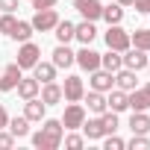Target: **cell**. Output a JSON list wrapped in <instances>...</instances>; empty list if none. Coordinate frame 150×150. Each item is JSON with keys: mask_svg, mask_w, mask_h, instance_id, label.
<instances>
[{"mask_svg": "<svg viewBox=\"0 0 150 150\" xmlns=\"http://www.w3.org/2000/svg\"><path fill=\"white\" fill-rule=\"evenodd\" d=\"M62 135H65V127L62 121H53V118H44V127L33 135V147L38 150H56L62 144Z\"/></svg>", "mask_w": 150, "mask_h": 150, "instance_id": "6da1fadb", "label": "cell"}, {"mask_svg": "<svg viewBox=\"0 0 150 150\" xmlns=\"http://www.w3.org/2000/svg\"><path fill=\"white\" fill-rule=\"evenodd\" d=\"M103 38H106V47L109 50H118V53H124L127 47H132L129 44V33L121 24H109V30L103 33Z\"/></svg>", "mask_w": 150, "mask_h": 150, "instance_id": "7a4b0ae2", "label": "cell"}, {"mask_svg": "<svg viewBox=\"0 0 150 150\" xmlns=\"http://www.w3.org/2000/svg\"><path fill=\"white\" fill-rule=\"evenodd\" d=\"M30 24H33L35 33H50L59 24V15H56V9H35V15H33Z\"/></svg>", "mask_w": 150, "mask_h": 150, "instance_id": "3957f363", "label": "cell"}, {"mask_svg": "<svg viewBox=\"0 0 150 150\" xmlns=\"http://www.w3.org/2000/svg\"><path fill=\"white\" fill-rule=\"evenodd\" d=\"M86 121V106L83 103H68L65 106V115H62V127L65 129H80Z\"/></svg>", "mask_w": 150, "mask_h": 150, "instance_id": "277c9868", "label": "cell"}, {"mask_svg": "<svg viewBox=\"0 0 150 150\" xmlns=\"http://www.w3.org/2000/svg\"><path fill=\"white\" fill-rule=\"evenodd\" d=\"M83 94H86V86H83V80L80 77H65V86H62V100H68V103H80L83 100Z\"/></svg>", "mask_w": 150, "mask_h": 150, "instance_id": "5b68a950", "label": "cell"}, {"mask_svg": "<svg viewBox=\"0 0 150 150\" xmlns=\"http://www.w3.org/2000/svg\"><path fill=\"white\" fill-rule=\"evenodd\" d=\"M74 62H77L83 71H88V74H91V71H97V68H100V53H97V50H91V44H83V50H80V53H74Z\"/></svg>", "mask_w": 150, "mask_h": 150, "instance_id": "8992f818", "label": "cell"}, {"mask_svg": "<svg viewBox=\"0 0 150 150\" xmlns=\"http://www.w3.org/2000/svg\"><path fill=\"white\" fill-rule=\"evenodd\" d=\"M38 56H41V47H38V44H33V41H21V47H18V65H21V71L33 68V65L38 62Z\"/></svg>", "mask_w": 150, "mask_h": 150, "instance_id": "52a82bcc", "label": "cell"}, {"mask_svg": "<svg viewBox=\"0 0 150 150\" xmlns=\"http://www.w3.org/2000/svg\"><path fill=\"white\" fill-rule=\"evenodd\" d=\"M24 77V71H21V65L18 62H12V65H6L3 68V74H0V91H15V86H18V80Z\"/></svg>", "mask_w": 150, "mask_h": 150, "instance_id": "ba28073f", "label": "cell"}, {"mask_svg": "<svg viewBox=\"0 0 150 150\" xmlns=\"http://www.w3.org/2000/svg\"><path fill=\"white\" fill-rule=\"evenodd\" d=\"M74 9H77L86 21H97L103 15V3L100 0H74Z\"/></svg>", "mask_w": 150, "mask_h": 150, "instance_id": "9c48e42d", "label": "cell"}, {"mask_svg": "<svg viewBox=\"0 0 150 150\" xmlns=\"http://www.w3.org/2000/svg\"><path fill=\"white\" fill-rule=\"evenodd\" d=\"M124 68H129V71H141V68H147V50H138V47H127L124 50Z\"/></svg>", "mask_w": 150, "mask_h": 150, "instance_id": "30bf717a", "label": "cell"}, {"mask_svg": "<svg viewBox=\"0 0 150 150\" xmlns=\"http://www.w3.org/2000/svg\"><path fill=\"white\" fill-rule=\"evenodd\" d=\"M112 86H115V74H112V71H106V68L91 71V88H94V91H103V94H106Z\"/></svg>", "mask_w": 150, "mask_h": 150, "instance_id": "8fae6325", "label": "cell"}, {"mask_svg": "<svg viewBox=\"0 0 150 150\" xmlns=\"http://www.w3.org/2000/svg\"><path fill=\"white\" fill-rule=\"evenodd\" d=\"M15 88H18V97H21V100H30V97H38V91H41V83H38L35 77H21Z\"/></svg>", "mask_w": 150, "mask_h": 150, "instance_id": "7c38bea8", "label": "cell"}, {"mask_svg": "<svg viewBox=\"0 0 150 150\" xmlns=\"http://www.w3.org/2000/svg\"><path fill=\"white\" fill-rule=\"evenodd\" d=\"M74 38L83 41V44H91V41L97 38V27H94V21H86V18H83V24H74Z\"/></svg>", "mask_w": 150, "mask_h": 150, "instance_id": "4fadbf2b", "label": "cell"}, {"mask_svg": "<svg viewBox=\"0 0 150 150\" xmlns=\"http://www.w3.org/2000/svg\"><path fill=\"white\" fill-rule=\"evenodd\" d=\"M24 115H27L30 121H44V115H47V103H44L41 97H30V100L24 103Z\"/></svg>", "mask_w": 150, "mask_h": 150, "instance_id": "5bb4252c", "label": "cell"}, {"mask_svg": "<svg viewBox=\"0 0 150 150\" xmlns=\"http://www.w3.org/2000/svg\"><path fill=\"white\" fill-rule=\"evenodd\" d=\"M127 103H129V109L132 112H147L150 109V97H147V91L141 88H132V91H127Z\"/></svg>", "mask_w": 150, "mask_h": 150, "instance_id": "9a60e30c", "label": "cell"}, {"mask_svg": "<svg viewBox=\"0 0 150 150\" xmlns=\"http://www.w3.org/2000/svg\"><path fill=\"white\" fill-rule=\"evenodd\" d=\"M33 77H35L38 83H53V80H56V65H53V62H41V59H38V62L33 65Z\"/></svg>", "mask_w": 150, "mask_h": 150, "instance_id": "2e32d148", "label": "cell"}, {"mask_svg": "<svg viewBox=\"0 0 150 150\" xmlns=\"http://www.w3.org/2000/svg\"><path fill=\"white\" fill-rule=\"evenodd\" d=\"M80 129L86 132V138H88V141H100V138L106 135V132H103V121H100V118H86Z\"/></svg>", "mask_w": 150, "mask_h": 150, "instance_id": "e0dca14e", "label": "cell"}, {"mask_svg": "<svg viewBox=\"0 0 150 150\" xmlns=\"http://www.w3.org/2000/svg\"><path fill=\"white\" fill-rule=\"evenodd\" d=\"M135 71H129V68H118L115 71V86L121 88V91H132L135 88Z\"/></svg>", "mask_w": 150, "mask_h": 150, "instance_id": "ac0fdd59", "label": "cell"}, {"mask_svg": "<svg viewBox=\"0 0 150 150\" xmlns=\"http://www.w3.org/2000/svg\"><path fill=\"white\" fill-rule=\"evenodd\" d=\"M38 97H41L47 106H53V103H59V100H62V86H56V83H41Z\"/></svg>", "mask_w": 150, "mask_h": 150, "instance_id": "d6986e66", "label": "cell"}, {"mask_svg": "<svg viewBox=\"0 0 150 150\" xmlns=\"http://www.w3.org/2000/svg\"><path fill=\"white\" fill-rule=\"evenodd\" d=\"M83 100L88 103V109H91L94 115H103V112L109 109V106H106V97H103V91H94V88H91L88 94H83Z\"/></svg>", "mask_w": 150, "mask_h": 150, "instance_id": "ffe728a7", "label": "cell"}, {"mask_svg": "<svg viewBox=\"0 0 150 150\" xmlns=\"http://www.w3.org/2000/svg\"><path fill=\"white\" fill-rule=\"evenodd\" d=\"M106 106H109L112 112H124V109H129V103H127V91H121V88H109Z\"/></svg>", "mask_w": 150, "mask_h": 150, "instance_id": "44dd1931", "label": "cell"}, {"mask_svg": "<svg viewBox=\"0 0 150 150\" xmlns=\"http://www.w3.org/2000/svg\"><path fill=\"white\" fill-rule=\"evenodd\" d=\"M6 127H9V132H12L15 138H27V135H30V118H27V115H21V118H18V115L9 118Z\"/></svg>", "mask_w": 150, "mask_h": 150, "instance_id": "7402d4cb", "label": "cell"}, {"mask_svg": "<svg viewBox=\"0 0 150 150\" xmlns=\"http://www.w3.org/2000/svg\"><path fill=\"white\" fill-rule=\"evenodd\" d=\"M53 65H56V68H71V65H74V50H71L68 44H59V47L53 50Z\"/></svg>", "mask_w": 150, "mask_h": 150, "instance_id": "603a6c76", "label": "cell"}, {"mask_svg": "<svg viewBox=\"0 0 150 150\" xmlns=\"http://www.w3.org/2000/svg\"><path fill=\"white\" fill-rule=\"evenodd\" d=\"M129 129L147 135V132H150V115H147V112H132V115H129Z\"/></svg>", "mask_w": 150, "mask_h": 150, "instance_id": "cb8c5ba5", "label": "cell"}, {"mask_svg": "<svg viewBox=\"0 0 150 150\" xmlns=\"http://www.w3.org/2000/svg\"><path fill=\"white\" fill-rule=\"evenodd\" d=\"M100 68H106V71H118V68H124V56L118 53V50H109V53H100Z\"/></svg>", "mask_w": 150, "mask_h": 150, "instance_id": "d4e9b609", "label": "cell"}, {"mask_svg": "<svg viewBox=\"0 0 150 150\" xmlns=\"http://www.w3.org/2000/svg\"><path fill=\"white\" fill-rule=\"evenodd\" d=\"M100 18H106V24H121L124 21V6L121 3H109V6H103Z\"/></svg>", "mask_w": 150, "mask_h": 150, "instance_id": "484cf974", "label": "cell"}, {"mask_svg": "<svg viewBox=\"0 0 150 150\" xmlns=\"http://www.w3.org/2000/svg\"><path fill=\"white\" fill-rule=\"evenodd\" d=\"M33 33H35V30H33V24H30V21H18L9 38H15V41H30V38H33Z\"/></svg>", "mask_w": 150, "mask_h": 150, "instance_id": "4316f807", "label": "cell"}, {"mask_svg": "<svg viewBox=\"0 0 150 150\" xmlns=\"http://www.w3.org/2000/svg\"><path fill=\"white\" fill-rule=\"evenodd\" d=\"M129 44L150 53V30H135V33H129Z\"/></svg>", "mask_w": 150, "mask_h": 150, "instance_id": "83f0119b", "label": "cell"}, {"mask_svg": "<svg viewBox=\"0 0 150 150\" xmlns=\"http://www.w3.org/2000/svg\"><path fill=\"white\" fill-rule=\"evenodd\" d=\"M53 30H56V38H59V44H68V41L74 38V24H71V21H59Z\"/></svg>", "mask_w": 150, "mask_h": 150, "instance_id": "f1b7e54d", "label": "cell"}, {"mask_svg": "<svg viewBox=\"0 0 150 150\" xmlns=\"http://www.w3.org/2000/svg\"><path fill=\"white\" fill-rule=\"evenodd\" d=\"M100 121H103V132H106V135H109V132H118V112L106 109V112L100 115Z\"/></svg>", "mask_w": 150, "mask_h": 150, "instance_id": "f546056e", "label": "cell"}, {"mask_svg": "<svg viewBox=\"0 0 150 150\" xmlns=\"http://www.w3.org/2000/svg\"><path fill=\"white\" fill-rule=\"evenodd\" d=\"M15 15L12 12H3V15H0V35H12V30H15Z\"/></svg>", "mask_w": 150, "mask_h": 150, "instance_id": "4dcf8cb0", "label": "cell"}, {"mask_svg": "<svg viewBox=\"0 0 150 150\" xmlns=\"http://www.w3.org/2000/svg\"><path fill=\"white\" fill-rule=\"evenodd\" d=\"M127 147H132V150H147V147H150V138L141 135V132H132V138H129Z\"/></svg>", "mask_w": 150, "mask_h": 150, "instance_id": "1f68e13d", "label": "cell"}, {"mask_svg": "<svg viewBox=\"0 0 150 150\" xmlns=\"http://www.w3.org/2000/svg\"><path fill=\"white\" fill-rule=\"evenodd\" d=\"M62 138H65V147H68V150H80V147L86 144V138H83V135H77V132H71V135H62Z\"/></svg>", "mask_w": 150, "mask_h": 150, "instance_id": "d6a6232c", "label": "cell"}, {"mask_svg": "<svg viewBox=\"0 0 150 150\" xmlns=\"http://www.w3.org/2000/svg\"><path fill=\"white\" fill-rule=\"evenodd\" d=\"M103 138H106V135H103ZM103 147H106V150H121V147H127V144H124V138H118L115 132H109V138L103 141Z\"/></svg>", "mask_w": 150, "mask_h": 150, "instance_id": "836d02e7", "label": "cell"}, {"mask_svg": "<svg viewBox=\"0 0 150 150\" xmlns=\"http://www.w3.org/2000/svg\"><path fill=\"white\" fill-rule=\"evenodd\" d=\"M9 147H15V135L0 129V150H9Z\"/></svg>", "mask_w": 150, "mask_h": 150, "instance_id": "e575fe53", "label": "cell"}, {"mask_svg": "<svg viewBox=\"0 0 150 150\" xmlns=\"http://www.w3.org/2000/svg\"><path fill=\"white\" fill-rule=\"evenodd\" d=\"M132 6H135V12L150 15V0H132Z\"/></svg>", "mask_w": 150, "mask_h": 150, "instance_id": "d590c367", "label": "cell"}, {"mask_svg": "<svg viewBox=\"0 0 150 150\" xmlns=\"http://www.w3.org/2000/svg\"><path fill=\"white\" fill-rule=\"evenodd\" d=\"M59 0H33V9H53Z\"/></svg>", "mask_w": 150, "mask_h": 150, "instance_id": "8d00e7d4", "label": "cell"}, {"mask_svg": "<svg viewBox=\"0 0 150 150\" xmlns=\"http://www.w3.org/2000/svg\"><path fill=\"white\" fill-rule=\"evenodd\" d=\"M18 9V0H0V12H15Z\"/></svg>", "mask_w": 150, "mask_h": 150, "instance_id": "74e56055", "label": "cell"}, {"mask_svg": "<svg viewBox=\"0 0 150 150\" xmlns=\"http://www.w3.org/2000/svg\"><path fill=\"white\" fill-rule=\"evenodd\" d=\"M6 124H9V112H6L3 103H0V129H6Z\"/></svg>", "mask_w": 150, "mask_h": 150, "instance_id": "f35d334b", "label": "cell"}, {"mask_svg": "<svg viewBox=\"0 0 150 150\" xmlns=\"http://www.w3.org/2000/svg\"><path fill=\"white\" fill-rule=\"evenodd\" d=\"M115 3H121V6H132V0H115Z\"/></svg>", "mask_w": 150, "mask_h": 150, "instance_id": "ab89813d", "label": "cell"}, {"mask_svg": "<svg viewBox=\"0 0 150 150\" xmlns=\"http://www.w3.org/2000/svg\"><path fill=\"white\" fill-rule=\"evenodd\" d=\"M144 91H147V97H150V83H147V86H144Z\"/></svg>", "mask_w": 150, "mask_h": 150, "instance_id": "60d3db41", "label": "cell"}, {"mask_svg": "<svg viewBox=\"0 0 150 150\" xmlns=\"http://www.w3.org/2000/svg\"><path fill=\"white\" fill-rule=\"evenodd\" d=\"M147 71H150V59H147Z\"/></svg>", "mask_w": 150, "mask_h": 150, "instance_id": "b9f144b4", "label": "cell"}]
</instances>
